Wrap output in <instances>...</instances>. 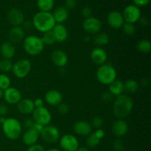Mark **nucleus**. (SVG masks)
Segmentation results:
<instances>
[{
  "instance_id": "obj_1",
  "label": "nucleus",
  "mask_w": 151,
  "mask_h": 151,
  "mask_svg": "<svg viewBox=\"0 0 151 151\" xmlns=\"http://www.w3.org/2000/svg\"><path fill=\"white\" fill-rule=\"evenodd\" d=\"M134 103L130 96L122 94L116 97L113 104V114L118 119H124L131 113Z\"/></svg>"
},
{
  "instance_id": "obj_2",
  "label": "nucleus",
  "mask_w": 151,
  "mask_h": 151,
  "mask_svg": "<svg viewBox=\"0 0 151 151\" xmlns=\"http://www.w3.org/2000/svg\"><path fill=\"white\" fill-rule=\"evenodd\" d=\"M32 22L34 27L43 33L52 30L53 27L56 24L52 13L50 12H38L33 16Z\"/></svg>"
},
{
  "instance_id": "obj_3",
  "label": "nucleus",
  "mask_w": 151,
  "mask_h": 151,
  "mask_svg": "<svg viewBox=\"0 0 151 151\" xmlns=\"http://www.w3.org/2000/svg\"><path fill=\"white\" fill-rule=\"evenodd\" d=\"M1 128L4 136L10 140L17 139L22 134V125L20 122L15 118L5 119L4 122L1 124Z\"/></svg>"
},
{
  "instance_id": "obj_4",
  "label": "nucleus",
  "mask_w": 151,
  "mask_h": 151,
  "mask_svg": "<svg viewBox=\"0 0 151 151\" xmlns=\"http://www.w3.org/2000/svg\"><path fill=\"white\" fill-rule=\"evenodd\" d=\"M23 47L24 51L32 56L41 54L44 49V44L41 38L35 35H29L24 38Z\"/></svg>"
},
{
  "instance_id": "obj_5",
  "label": "nucleus",
  "mask_w": 151,
  "mask_h": 151,
  "mask_svg": "<svg viewBox=\"0 0 151 151\" xmlns=\"http://www.w3.org/2000/svg\"><path fill=\"white\" fill-rule=\"evenodd\" d=\"M96 77L101 84L109 85L116 79V71L113 66L105 63L99 66L96 72Z\"/></svg>"
},
{
  "instance_id": "obj_6",
  "label": "nucleus",
  "mask_w": 151,
  "mask_h": 151,
  "mask_svg": "<svg viewBox=\"0 0 151 151\" xmlns=\"http://www.w3.org/2000/svg\"><path fill=\"white\" fill-rule=\"evenodd\" d=\"M31 70V63L27 59H22L13 64L12 71L18 78H24Z\"/></svg>"
},
{
  "instance_id": "obj_7",
  "label": "nucleus",
  "mask_w": 151,
  "mask_h": 151,
  "mask_svg": "<svg viewBox=\"0 0 151 151\" xmlns=\"http://www.w3.org/2000/svg\"><path fill=\"white\" fill-rule=\"evenodd\" d=\"M42 139L49 144L57 142L60 139V131L54 125H46L40 134Z\"/></svg>"
},
{
  "instance_id": "obj_8",
  "label": "nucleus",
  "mask_w": 151,
  "mask_h": 151,
  "mask_svg": "<svg viewBox=\"0 0 151 151\" xmlns=\"http://www.w3.org/2000/svg\"><path fill=\"white\" fill-rule=\"evenodd\" d=\"M32 119L35 122L46 126L50 125L52 120V115L46 107L35 109L32 113Z\"/></svg>"
},
{
  "instance_id": "obj_9",
  "label": "nucleus",
  "mask_w": 151,
  "mask_h": 151,
  "mask_svg": "<svg viewBox=\"0 0 151 151\" xmlns=\"http://www.w3.org/2000/svg\"><path fill=\"white\" fill-rule=\"evenodd\" d=\"M122 14L125 22L134 24L138 22L141 18V10L137 6L129 4L124 9Z\"/></svg>"
},
{
  "instance_id": "obj_10",
  "label": "nucleus",
  "mask_w": 151,
  "mask_h": 151,
  "mask_svg": "<svg viewBox=\"0 0 151 151\" xmlns=\"http://www.w3.org/2000/svg\"><path fill=\"white\" fill-rule=\"evenodd\" d=\"M59 144L62 150L64 151H76L79 147L78 139L72 134H64L60 139Z\"/></svg>"
},
{
  "instance_id": "obj_11",
  "label": "nucleus",
  "mask_w": 151,
  "mask_h": 151,
  "mask_svg": "<svg viewBox=\"0 0 151 151\" xmlns=\"http://www.w3.org/2000/svg\"><path fill=\"white\" fill-rule=\"evenodd\" d=\"M83 29L88 34H97L102 29V23L98 19L95 17L85 19L83 22Z\"/></svg>"
},
{
  "instance_id": "obj_12",
  "label": "nucleus",
  "mask_w": 151,
  "mask_h": 151,
  "mask_svg": "<svg viewBox=\"0 0 151 151\" xmlns=\"http://www.w3.org/2000/svg\"><path fill=\"white\" fill-rule=\"evenodd\" d=\"M3 97L8 104L15 105L22 100V94L20 91L15 87H9L4 91Z\"/></svg>"
},
{
  "instance_id": "obj_13",
  "label": "nucleus",
  "mask_w": 151,
  "mask_h": 151,
  "mask_svg": "<svg viewBox=\"0 0 151 151\" xmlns=\"http://www.w3.org/2000/svg\"><path fill=\"white\" fill-rule=\"evenodd\" d=\"M111 131L115 137L120 138L126 135L128 131V125L123 119H117L113 122Z\"/></svg>"
},
{
  "instance_id": "obj_14",
  "label": "nucleus",
  "mask_w": 151,
  "mask_h": 151,
  "mask_svg": "<svg viewBox=\"0 0 151 151\" xmlns=\"http://www.w3.org/2000/svg\"><path fill=\"white\" fill-rule=\"evenodd\" d=\"M107 22L109 26L113 29H119L125 23L122 14L116 10H114L109 13Z\"/></svg>"
},
{
  "instance_id": "obj_15",
  "label": "nucleus",
  "mask_w": 151,
  "mask_h": 151,
  "mask_svg": "<svg viewBox=\"0 0 151 151\" xmlns=\"http://www.w3.org/2000/svg\"><path fill=\"white\" fill-rule=\"evenodd\" d=\"M50 58L55 66L60 68L64 67L67 64L68 60H69L67 54L61 50H55L52 53Z\"/></svg>"
},
{
  "instance_id": "obj_16",
  "label": "nucleus",
  "mask_w": 151,
  "mask_h": 151,
  "mask_svg": "<svg viewBox=\"0 0 151 151\" xmlns=\"http://www.w3.org/2000/svg\"><path fill=\"white\" fill-rule=\"evenodd\" d=\"M7 19L13 26H21L24 21V15L19 9L12 8L7 13Z\"/></svg>"
},
{
  "instance_id": "obj_17",
  "label": "nucleus",
  "mask_w": 151,
  "mask_h": 151,
  "mask_svg": "<svg viewBox=\"0 0 151 151\" xmlns=\"http://www.w3.org/2000/svg\"><path fill=\"white\" fill-rule=\"evenodd\" d=\"M90 57H91L93 63L99 66L105 64L108 58L106 50H103V48H100V47H97V48L94 49L91 51Z\"/></svg>"
},
{
  "instance_id": "obj_18",
  "label": "nucleus",
  "mask_w": 151,
  "mask_h": 151,
  "mask_svg": "<svg viewBox=\"0 0 151 151\" xmlns=\"http://www.w3.org/2000/svg\"><path fill=\"white\" fill-rule=\"evenodd\" d=\"M74 132L79 136L85 137L88 136L92 131V127L89 122L86 121L80 120L75 123L73 126Z\"/></svg>"
},
{
  "instance_id": "obj_19",
  "label": "nucleus",
  "mask_w": 151,
  "mask_h": 151,
  "mask_svg": "<svg viewBox=\"0 0 151 151\" xmlns=\"http://www.w3.org/2000/svg\"><path fill=\"white\" fill-rule=\"evenodd\" d=\"M24 38V30L21 26H13L9 30L8 39L12 44H19Z\"/></svg>"
},
{
  "instance_id": "obj_20",
  "label": "nucleus",
  "mask_w": 151,
  "mask_h": 151,
  "mask_svg": "<svg viewBox=\"0 0 151 151\" xmlns=\"http://www.w3.org/2000/svg\"><path fill=\"white\" fill-rule=\"evenodd\" d=\"M56 42L63 43L67 40L69 33L66 27L62 24H56L52 29Z\"/></svg>"
},
{
  "instance_id": "obj_21",
  "label": "nucleus",
  "mask_w": 151,
  "mask_h": 151,
  "mask_svg": "<svg viewBox=\"0 0 151 151\" xmlns=\"http://www.w3.org/2000/svg\"><path fill=\"white\" fill-rule=\"evenodd\" d=\"M45 101L52 106H57L63 101V96L57 90H50L45 94Z\"/></svg>"
},
{
  "instance_id": "obj_22",
  "label": "nucleus",
  "mask_w": 151,
  "mask_h": 151,
  "mask_svg": "<svg viewBox=\"0 0 151 151\" xmlns=\"http://www.w3.org/2000/svg\"><path fill=\"white\" fill-rule=\"evenodd\" d=\"M35 109L33 100L31 99L25 98L22 99L19 103H17V110L19 113L22 114H32Z\"/></svg>"
},
{
  "instance_id": "obj_23",
  "label": "nucleus",
  "mask_w": 151,
  "mask_h": 151,
  "mask_svg": "<svg viewBox=\"0 0 151 151\" xmlns=\"http://www.w3.org/2000/svg\"><path fill=\"white\" fill-rule=\"evenodd\" d=\"M40 134L37 132L34 128H29L27 129L24 134L22 136V140L24 145L27 146H31L32 145L36 144L39 139Z\"/></svg>"
},
{
  "instance_id": "obj_24",
  "label": "nucleus",
  "mask_w": 151,
  "mask_h": 151,
  "mask_svg": "<svg viewBox=\"0 0 151 151\" xmlns=\"http://www.w3.org/2000/svg\"><path fill=\"white\" fill-rule=\"evenodd\" d=\"M0 52L4 59H10L14 57L16 54V48L14 44L10 41H5L3 43L0 47Z\"/></svg>"
},
{
  "instance_id": "obj_25",
  "label": "nucleus",
  "mask_w": 151,
  "mask_h": 151,
  "mask_svg": "<svg viewBox=\"0 0 151 151\" xmlns=\"http://www.w3.org/2000/svg\"><path fill=\"white\" fill-rule=\"evenodd\" d=\"M52 16L56 24H62L69 18V11L65 7L60 6L55 10Z\"/></svg>"
},
{
  "instance_id": "obj_26",
  "label": "nucleus",
  "mask_w": 151,
  "mask_h": 151,
  "mask_svg": "<svg viewBox=\"0 0 151 151\" xmlns=\"http://www.w3.org/2000/svg\"><path fill=\"white\" fill-rule=\"evenodd\" d=\"M109 86V91L114 97H117V96L123 94L124 91H125L124 83L119 80L116 79Z\"/></svg>"
},
{
  "instance_id": "obj_27",
  "label": "nucleus",
  "mask_w": 151,
  "mask_h": 151,
  "mask_svg": "<svg viewBox=\"0 0 151 151\" xmlns=\"http://www.w3.org/2000/svg\"><path fill=\"white\" fill-rule=\"evenodd\" d=\"M54 0H37V6L40 11L50 12L54 7Z\"/></svg>"
},
{
  "instance_id": "obj_28",
  "label": "nucleus",
  "mask_w": 151,
  "mask_h": 151,
  "mask_svg": "<svg viewBox=\"0 0 151 151\" xmlns=\"http://www.w3.org/2000/svg\"><path fill=\"white\" fill-rule=\"evenodd\" d=\"M124 89L127 92L134 94L139 89V83L137 81L133 79L128 80L124 83Z\"/></svg>"
},
{
  "instance_id": "obj_29",
  "label": "nucleus",
  "mask_w": 151,
  "mask_h": 151,
  "mask_svg": "<svg viewBox=\"0 0 151 151\" xmlns=\"http://www.w3.org/2000/svg\"><path fill=\"white\" fill-rule=\"evenodd\" d=\"M137 49L140 52L147 54V53L150 52L151 50V43L148 40H141V41L137 43Z\"/></svg>"
},
{
  "instance_id": "obj_30",
  "label": "nucleus",
  "mask_w": 151,
  "mask_h": 151,
  "mask_svg": "<svg viewBox=\"0 0 151 151\" xmlns=\"http://www.w3.org/2000/svg\"><path fill=\"white\" fill-rule=\"evenodd\" d=\"M94 42L97 46L106 45L109 42V36L107 33L105 32L97 33L94 38Z\"/></svg>"
},
{
  "instance_id": "obj_31",
  "label": "nucleus",
  "mask_w": 151,
  "mask_h": 151,
  "mask_svg": "<svg viewBox=\"0 0 151 151\" xmlns=\"http://www.w3.org/2000/svg\"><path fill=\"white\" fill-rule=\"evenodd\" d=\"M41 38L44 45H52L53 44L56 42L55 38L52 30L44 32Z\"/></svg>"
},
{
  "instance_id": "obj_32",
  "label": "nucleus",
  "mask_w": 151,
  "mask_h": 151,
  "mask_svg": "<svg viewBox=\"0 0 151 151\" xmlns=\"http://www.w3.org/2000/svg\"><path fill=\"white\" fill-rule=\"evenodd\" d=\"M13 64L12 61L9 59H4L0 60V71L4 73L9 72L12 70L13 68Z\"/></svg>"
},
{
  "instance_id": "obj_33",
  "label": "nucleus",
  "mask_w": 151,
  "mask_h": 151,
  "mask_svg": "<svg viewBox=\"0 0 151 151\" xmlns=\"http://www.w3.org/2000/svg\"><path fill=\"white\" fill-rule=\"evenodd\" d=\"M100 141L101 140L95 135L94 133H91L88 136V138H87L86 140V144L89 147H95L100 144Z\"/></svg>"
},
{
  "instance_id": "obj_34",
  "label": "nucleus",
  "mask_w": 151,
  "mask_h": 151,
  "mask_svg": "<svg viewBox=\"0 0 151 151\" xmlns=\"http://www.w3.org/2000/svg\"><path fill=\"white\" fill-rule=\"evenodd\" d=\"M10 78L5 74H0V88L3 91L10 87Z\"/></svg>"
},
{
  "instance_id": "obj_35",
  "label": "nucleus",
  "mask_w": 151,
  "mask_h": 151,
  "mask_svg": "<svg viewBox=\"0 0 151 151\" xmlns=\"http://www.w3.org/2000/svg\"><path fill=\"white\" fill-rule=\"evenodd\" d=\"M122 31L126 35H133L136 32V27L134 24L125 22L122 27Z\"/></svg>"
},
{
  "instance_id": "obj_36",
  "label": "nucleus",
  "mask_w": 151,
  "mask_h": 151,
  "mask_svg": "<svg viewBox=\"0 0 151 151\" xmlns=\"http://www.w3.org/2000/svg\"><path fill=\"white\" fill-rule=\"evenodd\" d=\"M90 124H91L92 128L99 129V128H100L103 126V118L100 117V116H95V117H94L91 119V122Z\"/></svg>"
},
{
  "instance_id": "obj_37",
  "label": "nucleus",
  "mask_w": 151,
  "mask_h": 151,
  "mask_svg": "<svg viewBox=\"0 0 151 151\" xmlns=\"http://www.w3.org/2000/svg\"><path fill=\"white\" fill-rule=\"evenodd\" d=\"M58 113L60 114H66L69 112V107L66 103H61L58 106Z\"/></svg>"
},
{
  "instance_id": "obj_38",
  "label": "nucleus",
  "mask_w": 151,
  "mask_h": 151,
  "mask_svg": "<svg viewBox=\"0 0 151 151\" xmlns=\"http://www.w3.org/2000/svg\"><path fill=\"white\" fill-rule=\"evenodd\" d=\"M124 148H125V145L122 140L116 139L113 143V149L114 151H123Z\"/></svg>"
},
{
  "instance_id": "obj_39",
  "label": "nucleus",
  "mask_w": 151,
  "mask_h": 151,
  "mask_svg": "<svg viewBox=\"0 0 151 151\" xmlns=\"http://www.w3.org/2000/svg\"><path fill=\"white\" fill-rule=\"evenodd\" d=\"M100 97H101V100H103V101L106 102V103H109V102L113 100L114 97V96L112 95L109 91H104V92L102 93Z\"/></svg>"
},
{
  "instance_id": "obj_40",
  "label": "nucleus",
  "mask_w": 151,
  "mask_h": 151,
  "mask_svg": "<svg viewBox=\"0 0 151 151\" xmlns=\"http://www.w3.org/2000/svg\"><path fill=\"white\" fill-rule=\"evenodd\" d=\"M81 15H82L85 19H88V18L91 17V15H92V10L88 7H83V10H81Z\"/></svg>"
},
{
  "instance_id": "obj_41",
  "label": "nucleus",
  "mask_w": 151,
  "mask_h": 151,
  "mask_svg": "<svg viewBox=\"0 0 151 151\" xmlns=\"http://www.w3.org/2000/svg\"><path fill=\"white\" fill-rule=\"evenodd\" d=\"M27 151H45V150H44V147L41 145L35 144L31 146H29Z\"/></svg>"
},
{
  "instance_id": "obj_42",
  "label": "nucleus",
  "mask_w": 151,
  "mask_h": 151,
  "mask_svg": "<svg viewBox=\"0 0 151 151\" xmlns=\"http://www.w3.org/2000/svg\"><path fill=\"white\" fill-rule=\"evenodd\" d=\"M133 1L134 3V5L139 7L147 5L150 3V0H133Z\"/></svg>"
},
{
  "instance_id": "obj_43",
  "label": "nucleus",
  "mask_w": 151,
  "mask_h": 151,
  "mask_svg": "<svg viewBox=\"0 0 151 151\" xmlns=\"http://www.w3.org/2000/svg\"><path fill=\"white\" fill-rule=\"evenodd\" d=\"M76 7V1L75 0H66L65 7L67 10H71Z\"/></svg>"
},
{
  "instance_id": "obj_44",
  "label": "nucleus",
  "mask_w": 151,
  "mask_h": 151,
  "mask_svg": "<svg viewBox=\"0 0 151 151\" xmlns=\"http://www.w3.org/2000/svg\"><path fill=\"white\" fill-rule=\"evenodd\" d=\"M9 109L6 105L0 104V116H4L8 114Z\"/></svg>"
},
{
  "instance_id": "obj_45",
  "label": "nucleus",
  "mask_w": 151,
  "mask_h": 151,
  "mask_svg": "<svg viewBox=\"0 0 151 151\" xmlns=\"http://www.w3.org/2000/svg\"><path fill=\"white\" fill-rule=\"evenodd\" d=\"M21 27L24 30H29L33 27V25H32V22H29V21H24Z\"/></svg>"
},
{
  "instance_id": "obj_46",
  "label": "nucleus",
  "mask_w": 151,
  "mask_h": 151,
  "mask_svg": "<svg viewBox=\"0 0 151 151\" xmlns=\"http://www.w3.org/2000/svg\"><path fill=\"white\" fill-rule=\"evenodd\" d=\"M34 123H35V122L32 119H26L24 122V125L27 129H29V128H32Z\"/></svg>"
},
{
  "instance_id": "obj_47",
  "label": "nucleus",
  "mask_w": 151,
  "mask_h": 151,
  "mask_svg": "<svg viewBox=\"0 0 151 151\" xmlns=\"http://www.w3.org/2000/svg\"><path fill=\"white\" fill-rule=\"evenodd\" d=\"M33 103L34 106H35V109H38V108L44 107V101L41 98H37L34 100Z\"/></svg>"
},
{
  "instance_id": "obj_48",
  "label": "nucleus",
  "mask_w": 151,
  "mask_h": 151,
  "mask_svg": "<svg viewBox=\"0 0 151 151\" xmlns=\"http://www.w3.org/2000/svg\"><path fill=\"white\" fill-rule=\"evenodd\" d=\"M94 134H95V135L97 136V137H98L99 139H100V140H101L102 139L104 138L105 134H106L105 131H103V129H101V128H99V129H97L95 131H94Z\"/></svg>"
},
{
  "instance_id": "obj_49",
  "label": "nucleus",
  "mask_w": 151,
  "mask_h": 151,
  "mask_svg": "<svg viewBox=\"0 0 151 151\" xmlns=\"http://www.w3.org/2000/svg\"><path fill=\"white\" fill-rule=\"evenodd\" d=\"M44 125H41V124H38V123H36V122H35L34 123V125L33 127H32V128H34V129L35 130V131H37V132H38L39 134H41V132L42 131L43 128H44Z\"/></svg>"
},
{
  "instance_id": "obj_50",
  "label": "nucleus",
  "mask_w": 151,
  "mask_h": 151,
  "mask_svg": "<svg viewBox=\"0 0 151 151\" xmlns=\"http://www.w3.org/2000/svg\"><path fill=\"white\" fill-rule=\"evenodd\" d=\"M139 21L140 22V24H141L142 25H143V26H147V25L149 24L148 19H147L146 17H142V18L141 17Z\"/></svg>"
},
{
  "instance_id": "obj_51",
  "label": "nucleus",
  "mask_w": 151,
  "mask_h": 151,
  "mask_svg": "<svg viewBox=\"0 0 151 151\" xmlns=\"http://www.w3.org/2000/svg\"><path fill=\"white\" fill-rule=\"evenodd\" d=\"M76 151H89L88 149L86 147H79Z\"/></svg>"
},
{
  "instance_id": "obj_52",
  "label": "nucleus",
  "mask_w": 151,
  "mask_h": 151,
  "mask_svg": "<svg viewBox=\"0 0 151 151\" xmlns=\"http://www.w3.org/2000/svg\"><path fill=\"white\" fill-rule=\"evenodd\" d=\"M3 96H4V91H3L2 89H1V88H0V99L2 98Z\"/></svg>"
},
{
  "instance_id": "obj_53",
  "label": "nucleus",
  "mask_w": 151,
  "mask_h": 151,
  "mask_svg": "<svg viewBox=\"0 0 151 151\" xmlns=\"http://www.w3.org/2000/svg\"><path fill=\"white\" fill-rule=\"evenodd\" d=\"M4 120H5V118H4V116H1V117H0V123L2 124L3 122H4Z\"/></svg>"
},
{
  "instance_id": "obj_54",
  "label": "nucleus",
  "mask_w": 151,
  "mask_h": 151,
  "mask_svg": "<svg viewBox=\"0 0 151 151\" xmlns=\"http://www.w3.org/2000/svg\"><path fill=\"white\" fill-rule=\"evenodd\" d=\"M47 151H60V150H58V149H56V148H52V149H50V150H48Z\"/></svg>"
},
{
  "instance_id": "obj_55",
  "label": "nucleus",
  "mask_w": 151,
  "mask_h": 151,
  "mask_svg": "<svg viewBox=\"0 0 151 151\" xmlns=\"http://www.w3.org/2000/svg\"><path fill=\"white\" fill-rule=\"evenodd\" d=\"M123 1H126V0H123Z\"/></svg>"
}]
</instances>
